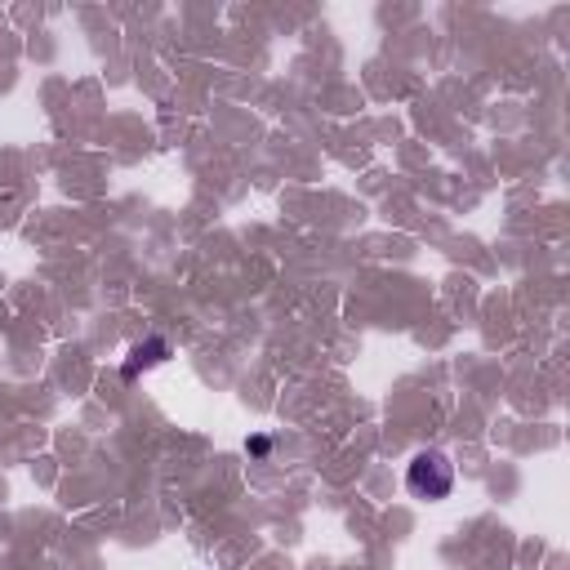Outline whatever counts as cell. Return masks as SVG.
<instances>
[{"label": "cell", "mask_w": 570, "mask_h": 570, "mask_svg": "<svg viewBox=\"0 0 570 570\" xmlns=\"http://www.w3.org/2000/svg\"><path fill=\"white\" fill-rule=\"evenodd\" d=\"M405 490L414 499H428V503L445 499L454 490V463L441 450H419L410 459V468H405Z\"/></svg>", "instance_id": "1"}, {"label": "cell", "mask_w": 570, "mask_h": 570, "mask_svg": "<svg viewBox=\"0 0 570 570\" xmlns=\"http://www.w3.org/2000/svg\"><path fill=\"white\" fill-rule=\"evenodd\" d=\"M165 356H169V343H165V338H142V343H134V347H129V361L120 365V374L134 383V379H138V370L160 365Z\"/></svg>", "instance_id": "2"}]
</instances>
